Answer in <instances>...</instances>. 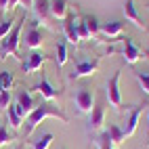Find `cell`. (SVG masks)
<instances>
[{"mask_svg":"<svg viewBox=\"0 0 149 149\" xmlns=\"http://www.w3.org/2000/svg\"><path fill=\"white\" fill-rule=\"evenodd\" d=\"M44 118H57V120H61V122H65L67 124V118L61 113V111H55V109L48 105V103H42V105H36L34 107V111L29 113L27 118H25V136H29L36 128H38V124H40Z\"/></svg>","mask_w":149,"mask_h":149,"instance_id":"6da1fadb","label":"cell"},{"mask_svg":"<svg viewBox=\"0 0 149 149\" xmlns=\"http://www.w3.org/2000/svg\"><path fill=\"white\" fill-rule=\"evenodd\" d=\"M120 69L111 76V80L107 82V91H105V97H107V101H109V105H111L116 111L122 107V93H120Z\"/></svg>","mask_w":149,"mask_h":149,"instance_id":"7a4b0ae2","label":"cell"},{"mask_svg":"<svg viewBox=\"0 0 149 149\" xmlns=\"http://www.w3.org/2000/svg\"><path fill=\"white\" fill-rule=\"evenodd\" d=\"M21 23L23 21H17L13 25V29L4 36V40L0 42V44H2V57L4 55H17L19 42H21V40H19V38H21Z\"/></svg>","mask_w":149,"mask_h":149,"instance_id":"3957f363","label":"cell"},{"mask_svg":"<svg viewBox=\"0 0 149 149\" xmlns=\"http://www.w3.org/2000/svg\"><path fill=\"white\" fill-rule=\"evenodd\" d=\"M99 69V59H78L74 63V72L69 74V78H86V76H93L97 74Z\"/></svg>","mask_w":149,"mask_h":149,"instance_id":"277c9868","label":"cell"},{"mask_svg":"<svg viewBox=\"0 0 149 149\" xmlns=\"http://www.w3.org/2000/svg\"><path fill=\"white\" fill-rule=\"evenodd\" d=\"M74 103L78 113H91L93 111V103H95V95L88 91V88H80L74 95Z\"/></svg>","mask_w":149,"mask_h":149,"instance_id":"5b68a950","label":"cell"},{"mask_svg":"<svg viewBox=\"0 0 149 149\" xmlns=\"http://www.w3.org/2000/svg\"><path fill=\"white\" fill-rule=\"evenodd\" d=\"M105 126V105L97 103L91 111V118H88V132H99L103 130Z\"/></svg>","mask_w":149,"mask_h":149,"instance_id":"8992f818","label":"cell"},{"mask_svg":"<svg viewBox=\"0 0 149 149\" xmlns=\"http://www.w3.org/2000/svg\"><path fill=\"white\" fill-rule=\"evenodd\" d=\"M23 46L25 48H32V51H36L38 46H42V32L38 29V21H32L25 32V38H23Z\"/></svg>","mask_w":149,"mask_h":149,"instance_id":"52a82bcc","label":"cell"},{"mask_svg":"<svg viewBox=\"0 0 149 149\" xmlns=\"http://www.w3.org/2000/svg\"><path fill=\"white\" fill-rule=\"evenodd\" d=\"M15 107H17V111L21 113V118L25 120V118L34 111V107H36V105H34L32 95H29L27 91H21V93L17 95V99H15Z\"/></svg>","mask_w":149,"mask_h":149,"instance_id":"ba28073f","label":"cell"},{"mask_svg":"<svg viewBox=\"0 0 149 149\" xmlns=\"http://www.w3.org/2000/svg\"><path fill=\"white\" fill-rule=\"evenodd\" d=\"M46 61V55L40 53V51H34L32 55H29L25 61L21 63V69H23V74H32V72H38Z\"/></svg>","mask_w":149,"mask_h":149,"instance_id":"9c48e42d","label":"cell"},{"mask_svg":"<svg viewBox=\"0 0 149 149\" xmlns=\"http://www.w3.org/2000/svg\"><path fill=\"white\" fill-rule=\"evenodd\" d=\"M141 55H143V51L134 44L132 38H124V61L128 65H134L141 59Z\"/></svg>","mask_w":149,"mask_h":149,"instance_id":"30bf717a","label":"cell"},{"mask_svg":"<svg viewBox=\"0 0 149 149\" xmlns=\"http://www.w3.org/2000/svg\"><path fill=\"white\" fill-rule=\"evenodd\" d=\"M63 34H65V40L78 44L80 42V36H78V21H76V15H67L65 17V23H63Z\"/></svg>","mask_w":149,"mask_h":149,"instance_id":"8fae6325","label":"cell"},{"mask_svg":"<svg viewBox=\"0 0 149 149\" xmlns=\"http://www.w3.org/2000/svg\"><path fill=\"white\" fill-rule=\"evenodd\" d=\"M141 113H143V105L130 111V118H128L126 126L122 128V132H124V139H126V136H132V134L136 132V128H139V120H141Z\"/></svg>","mask_w":149,"mask_h":149,"instance_id":"7c38bea8","label":"cell"},{"mask_svg":"<svg viewBox=\"0 0 149 149\" xmlns=\"http://www.w3.org/2000/svg\"><path fill=\"white\" fill-rule=\"evenodd\" d=\"M124 17H126V21H130L139 29H143L141 17H139V11H136V6H134V0H126V2H124Z\"/></svg>","mask_w":149,"mask_h":149,"instance_id":"4fadbf2b","label":"cell"},{"mask_svg":"<svg viewBox=\"0 0 149 149\" xmlns=\"http://www.w3.org/2000/svg\"><path fill=\"white\" fill-rule=\"evenodd\" d=\"M36 91L42 95V99L44 101H48V103H53V101H57V91L51 86V82L46 80V78L42 76V80L38 82V86H36Z\"/></svg>","mask_w":149,"mask_h":149,"instance_id":"5bb4252c","label":"cell"},{"mask_svg":"<svg viewBox=\"0 0 149 149\" xmlns=\"http://www.w3.org/2000/svg\"><path fill=\"white\" fill-rule=\"evenodd\" d=\"M67 0H51V15L59 21H65L67 17Z\"/></svg>","mask_w":149,"mask_h":149,"instance_id":"9a60e30c","label":"cell"},{"mask_svg":"<svg viewBox=\"0 0 149 149\" xmlns=\"http://www.w3.org/2000/svg\"><path fill=\"white\" fill-rule=\"evenodd\" d=\"M122 29H124V23L122 21H107V23L101 25L99 32H103L107 38H118V36L122 34Z\"/></svg>","mask_w":149,"mask_h":149,"instance_id":"2e32d148","label":"cell"},{"mask_svg":"<svg viewBox=\"0 0 149 149\" xmlns=\"http://www.w3.org/2000/svg\"><path fill=\"white\" fill-rule=\"evenodd\" d=\"M6 120H8V124H11V128H13V130H19V128H21V124H23V118H21V113L17 111L15 103H11V105L6 107Z\"/></svg>","mask_w":149,"mask_h":149,"instance_id":"e0dca14e","label":"cell"},{"mask_svg":"<svg viewBox=\"0 0 149 149\" xmlns=\"http://www.w3.org/2000/svg\"><path fill=\"white\" fill-rule=\"evenodd\" d=\"M32 6H34L36 15L40 17V19H44V21L51 17V0H34Z\"/></svg>","mask_w":149,"mask_h":149,"instance_id":"ac0fdd59","label":"cell"},{"mask_svg":"<svg viewBox=\"0 0 149 149\" xmlns=\"http://www.w3.org/2000/svg\"><path fill=\"white\" fill-rule=\"evenodd\" d=\"M105 130H107L109 139H111L113 147L122 145V141H124V132H122V126H118V124H109V128H105Z\"/></svg>","mask_w":149,"mask_h":149,"instance_id":"d6986e66","label":"cell"},{"mask_svg":"<svg viewBox=\"0 0 149 149\" xmlns=\"http://www.w3.org/2000/svg\"><path fill=\"white\" fill-rule=\"evenodd\" d=\"M13 82H15V78H13L11 72H6V69L0 72V93H2V91H11Z\"/></svg>","mask_w":149,"mask_h":149,"instance_id":"ffe728a7","label":"cell"},{"mask_svg":"<svg viewBox=\"0 0 149 149\" xmlns=\"http://www.w3.org/2000/svg\"><path fill=\"white\" fill-rule=\"evenodd\" d=\"M53 139H55V134H53V132H44V134H42V136L34 143V147H32V149H48V147H51V143H53Z\"/></svg>","mask_w":149,"mask_h":149,"instance_id":"44dd1931","label":"cell"},{"mask_svg":"<svg viewBox=\"0 0 149 149\" xmlns=\"http://www.w3.org/2000/svg\"><path fill=\"white\" fill-rule=\"evenodd\" d=\"M97 149H113V143H111V139H109L107 130H101V134H99V139L95 141Z\"/></svg>","mask_w":149,"mask_h":149,"instance_id":"7402d4cb","label":"cell"},{"mask_svg":"<svg viewBox=\"0 0 149 149\" xmlns=\"http://www.w3.org/2000/svg\"><path fill=\"white\" fill-rule=\"evenodd\" d=\"M67 63V46L65 42H59L57 44V67H63Z\"/></svg>","mask_w":149,"mask_h":149,"instance_id":"603a6c76","label":"cell"},{"mask_svg":"<svg viewBox=\"0 0 149 149\" xmlns=\"http://www.w3.org/2000/svg\"><path fill=\"white\" fill-rule=\"evenodd\" d=\"M134 78L139 80V84H141L143 93L149 95V74H147V72H134Z\"/></svg>","mask_w":149,"mask_h":149,"instance_id":"cb8c5ba5","label":"cell"},{"mask_svg":"<svg viewBox=\"0 0 149 149\" xmlns=\"http://www.w3.org/2000/svg\"><path fill=\"white\" fill-rule=\"evenodd\" d=\"M82 21L86 23V27H88V32H91V36L99 34V29H101V25H99V21H97L95 17H84Z\"/></svg>","mask_w":149,"mask_h":149,"instance_id":"d4e9b609","label":"cell"},{"mask_svg":"<svg viewBox=\"0 0 149 149\" xmlns=\"http://www.w3.org/2000/svg\"><path fill=\"white\" fill-rule=\"evenodd\" d=\"M13 25H15L13 19H4V21H0V42H2V40H4V36L13 29Z\"/></svg>","mask_w":149,"mask_h":149,"instance_id":"484cf974","label":"cell"},{"mask_svg":"<svg viewBox=\"0 0 149 149\" xmlns=\"http://www.w3.org/2000/svg\"><path fill=\"white\" fill-rule=\"evenodd\" d=\"M11 103H13V101H11V91H2V93H0V111L6 109Z\"/></svg>","mask_w":149,"mask_h":149,"instance_id":"4316f807","label":"cell"},{"mask_svg":"<svg viewBox=\"0 0 149 149\" xmlns=\"http://www.w3.org/2000/svg\"><path fill=\"white\" fill-rule=\"evenodd\" d=\"M78 36H80V40H86V38H91V32H88V27L84 21H78Z\"/></svg>","mask_w":149,"mask_h":149,"instance_id":"83f0119b","label":"cell"},{"mask_svg":"<svg viewBox=\"0 0 149 149\" xmlns=\"http://www.w3.org/2000/svg\"><path fill=\"white\" fill-rule=\"evenodd\" d=\"M11 141H13V136L8 134V130H6L2 124H0V145H8Z\"/></svg>","mask_w":149,"mask_h":149,"instance_id":"f1b7e54d","label":"cell"},{"mask_svg":"<svg viewBox=\"0 0 149 149\" xmlns=\"http://www.w3.org/2000/svg\"><path fill=\"white\" fill-rule=\"evenodd\" d=\"M8 11V0H0V13H6Z\"/></svg>","mask_w":149,"mask_h":149,"instance_id":"f546056e","label":"cell"},{"mask_svg":"<svg viewBox=\"0 0 149 149\" xmlns=\"http://www.w3.org/2000/svg\"><path fill=\"white\" fill-rule=\"evenodd\" d=\"M19 2H21V0H8V11H11V8H13V6H17Z\"/></svg>","mask_w":149,"mask_h":149,"instance_id":"4dcf8cb0","label":"cell"}]
</instances>
